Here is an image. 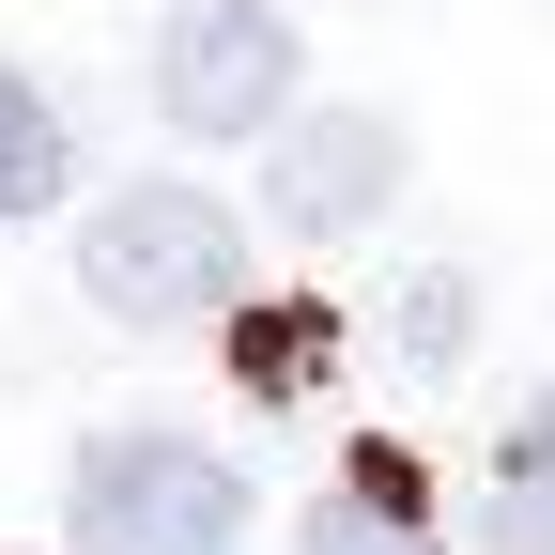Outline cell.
Listing matches in <instances>:
<instances>
[{
	"mask_svg": "<svg viewBox=\"0 0 555 555\" xmlns=\"http://www.w3.org/2000/svg\"><path fill=\"white\" fill-rule=\"evenodd\" d=\"M78 294L108 324H217V309H247V232L201 185H108L78 232Z\"/></svg>",
	"mask_w": 555,
	"mask_h": 555,
	"instance_id": "1",
	"label": "cell"
},
{
	"mask_svg": "<svg viewBox=\"0 0 555 555\" xmlns=\"http://www.w3.org/2000/svg\"><path fill=\"white\" fill-rule=\"evenodd\" d=\"M78 555H232L247 540V478L185 433H108L78 448V494H62Z\"/></svg>",
	"mask_w": 555,
	"mask_h": 555,
	"instance_id": "2",
	"label": "cell"
},
{
	"mask_svg": "<svg viewBox=\"0 0 555 555\" xmlns=\"http://www.w3.org/2000/svg\"><path fill=\"white\" fill-rule=\"evenodd\" d=\"M155 108L185 139H278L294 124V16L278 0H185L155 31Z\"/></svg>",
	"mask_w": 555,
	"mask_h": 555,
	"instance_id": "3",
	"label": "cell"
},
{
	"mask_svg": "<svg viewBox=\"0 0 555 555\" xmlns=\"http://www.w3.org/2000/svg\"><path fill=\"white\" fill-rule=\"evenodd\" d=\"M386 201H401V124L386 108H294L278 124V170H262V217L278 232L339 247V232H371Z\"/></svg>",
	"mask_w": 555,
	"mask_h": 555,
	"instance_id": "4",
	"label": "cell"
},
{
	"mask_svg": "<svg viewBox=\"0 0 555 555\" xmlns=\"http://www.w3.org/2000/svg\"><path fill=\"white\" fill-rule=\"evenodd\" d=\"M294 555H433V478H416L401 448H356L309 494V540Z\"/></svg>",
	"mask_w": 555,
	"mask_h": 555,
	"instance_id": "5",
	"label": "cell"
},
{
	"mask_svg": "<svg viewBox=\"0 0 555 555\" xmlns=\"http://www.w3.org/2000/svg\"><path fill=\"white\" fill-rule=\"evenodd\" d=\"M339 339H356V324H339V309H232V386L247 401H309L324 371H339Z\"/></svg>",
	"mask_w": 555,
	"mask_h": 555,
	"instance_id": "6",
	"label": "cell"
},
{
	"mask_svg": "<svg viewBox=\"0 0 555 555\" xmlns=\"http://www.w3.org/2000/svg\"><path fill=\"white\" fill-rule=\"evenodd\" d=\"M478 555H555V401H525L494 494H478Z\"/></svg>",
	"mask_w": 555,
	"mask_h": 555,
	"instance_id": "7",
	"label": "cell"
},
{
	"mask_svg": "<svg viewBox=\"0 0 555 555\" xmlns=\"http://www.w3.org/2000/svg\"><path fill=\"white\" fill-rule=\"evenodd\" d=\"M62 185H78V139H62V108L16 78V62H0V232H16V217H47Z\"/></svg>",
	"mask_w": 555,
	"mask_h": 555,
	"instance_id": "8",
	"label": "cell"
},
{
	"mask_svg": "<svg viewBox=\"0 0 555 555\" xmlns=\"http://www.w3.org/2000/svg\"><path fill=\"white\" fill-rule=\"evenodd\" d=\"M463 324H478V278L433 262V278L401 294V356H416V371H463Z\"/></svg>",
	"mask_w": 555,
	"mask_h": 555,
	"instance_id": "9",
	"label": "cell"
}]
</instances>
